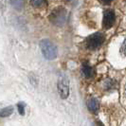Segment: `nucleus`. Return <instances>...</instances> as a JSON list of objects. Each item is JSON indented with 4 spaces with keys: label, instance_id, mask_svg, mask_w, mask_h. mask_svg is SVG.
I'll return each instance as SVG.
<instances>
[{
    "label": "nucleus",
    "instance_id": "f257e3e1",
    "mask_svg": "<svg viewBox=\"0 0 126 126\" xmlns=\"http://www.w3.org/2000/svg\"><path fill=\"white\" fill-rule=\"evenodd\" d=\"M66 16H67L66 10L63 7H58L51 12L48 19L53 25L62 27L66 22Z\"/></svg>",
    "mask_w": 126,
    "mask_h": 126
},
{
    "label": "nucleus",
    "instance_id": "f03ea898",
    "mask_svg": "<svg viewBox=\"0 0 126 126\" xmlns=\"http://www.w3.org/2000/svg\"><path fill=\"white\" fill-rule=\"evenodd\" d=\"M40 48L47 60H53L57 57V47L49 40H42L40 42Z\"/></svg>",
    "mask_w": 126,
    "mask_h": 126
},
{
    "label": "nucleus",
    "instance_id": "7ed1b4c3",
    "mask_svg": "<svg viewBox=\"0 0 126 126\" xmlns=\"http://www.w3.org/2000/svg\"><path fill=\"white\" fill-rule=\"evenodd\" d=\"M104 41V36L101 32H97L94 34H91L90 36L86 38L85 40V45L86 47L90 50H94L96 48H98Z\"/></svg>",
    "mask_w": 126,
    "mask_h": 126
},
{
    "label": "nucleus",
    "instance_id": "20e7f679",
    "mask_svg": "<svg viewBox=\"0 0 126 126\" xmlns=\"http://www.w3.org/2000/svg\"><path fill=\"white\" fill-rule=\"evenodd\" d=\"M58 92L62 99H66L69 94V82L66 77H61L58 82Z\"/></svg>",
    "mask_w": 126,
    "mask_h": 126
},
{
    "label": "nucleus",
    "instance_id": "39448f33",
    "mask_svg": "<svg viewBox=\"0 0 126 126\" xmlns=\"http://www.w3.org/2000/svg\"><path fill=\"white\" fill-rule=\"evenodd\" d=\"M115 22V13L113 10H107L104 12L103 14V20H102V25L104 29H109L113 26Z\"/></svg>",
    "mask_w": 126,
    "mask_h": 126
},
{
    "label": "nucleus",
    "instance_id": "423d86ee",
    "mask_svg": "<svg viewBox=\"0 0 126 126\" xmlns=\"http://www.w3.org/2000/svg\"><path fill=\"white\" fill-rule=\"evenodd\" d=\"M82 72L85 78H91V77H93V75H94V69H93L92 66H90L89 63H86V62L82 63Z\"/></svg>",
    "mask_w": 126,
    "mask_h": 126
},
{
    "label": "nucleus",
    "instance_id": "0eeeda50",
    "mask_svg": "<svg viewBox=\"0 0 126 126\" xmlns=\"http://www.w3.org/2000/svg\"><path fill=\"white\" fill-rule=\"evenodd\" d=\"M99 106H100V103L96 98H91L87 102V107L92 113H97V111L99 110Z\"/></svg>",
    "mask_w": 126,
    "mask_h": 126
},
{
    "label": "nucleus",
    "instance_id": "6e6552de",
    "mask_svg": "<svg viewBox=\"0 0 126 126\" xmlns=\"http://www.w3.org/2000/svg\"><path fill=\"white\" fill-rule=\"evenodd\" d=\"M31 4L34 8H42L46 6L47 0H31Z\"/></svg>",
    "mask_w": 126,
    "mask_h": 126
},
{
    "label": "nucleus",
    "instance_id": "1a4fd4ad",
    "mask_svg": "<svg viewBox=\"0 0 126 126\" xmlns=\"http://www.w3.org/2000/svg\"><path fill=\"white\" fill-rule=\"evenodd\" d=\"M11 3L16 10L20 11L22 8H23V5H24V0H11Z\"/></svg>",
    "mask_w": 126,
    "mask_h": 126
},
{
    "label": "nucleus",
    "instance_id": "9d476101",
    "mask_svg": "<svg viewBox=\"0 0 126 126\" xmlns=\"http://www.w3.org/2000/svg\"><path fill=\"white\" fill-rule=\"evenodd\" d=\"M12 113H13V107L3 108V109L1 110V117H3V118L9 117Z\"/></svg>",
    "mask_w": 126,
    "mask_h": 126
},
{
    "label": "nucleus",
    "instance_id": "9b49d317",
    "mask_svg": "<svg viewBox=\"0 0 126 126\" xmlns=\"http://www.w3.org/2000/svg\"><path fill=\"white\" fill-rule=\"evenodd\" d=\"M104 86L106 89H111L114 87V82L112 80H106L104 82Z\"/></svg>",
    "mask_w": 126,
    "mask_h": 126
},
{
    "label": "nucleus",
    "instance_id": "f8f14e48",
    "mask_svg": "<svg viewBox=\"0 0 126 126\" xmlns=\"http://www.w3.org/2000/svg\"><path fill=\"white\" fill-rule=\"evenodd\" d=\"M17 107H18V111L20 115H24L25 114V105H24V103H22V102L18 103Z\"/></svg>",
    "mask_w": 126,
    "mask_h": 126
},
{
    "label": "nucleus",
    "instance_id": "ddd939ff",
    "mask_svg": "<svg viewBox=\"0 0 126 126\" xmlns=\"http://www.w3.org/2000/svg\"><path fill=\"white\" fill-rule=\"evenodd\" d=\"M120 50L122 52V54L126 57V39L123 41V43L121 45V48H120Z\"/></svg>",
    "mask_w": 126,
    "mask_h": 126
},
{
    "label": "nucleus",
    "instance_id": "4468645a",
    "mask_svg": "<svg viewBox=\"0 0 126 126\" xmlns=\"http://www.w3.org/2000/svg\"><path fill=\"white\" fill-rule=\"evenodd\" d=\"M102 4H110L113 0H100Z\"/></svg>",
    "mask_w": 126,
    "mask_h": 126
},
{
    "label": "nucleus",
    "instance_id": "2eb2a0df",
    "mask_svg": "<svg viewBox=\"0 0 126 126\" xmlns=\"http://www.w3.org/2000/svg\"><path fill=\"white\" fill-rule=\"evenodd\" d=\"M97 126H103V124L101 123V121H97Z\"/></svg>",
    "mask_w": 126,
    "mask_h": 126
},
{
    "label": "nucleus",
    "instance_id": "dca6fc26",
    "mask_svg": "<svg viewBox=\"0 0 126 126\" xmlns=\"http://www.w3.org/2000/svg\"><path fill=\"white\" fill-rule=\"evenodd\" d=\"M69 1H71V0H64V2H66V3H67V2H69Z\"/></svg>",
    "mask_w": 126,
    "mask_h": 126
},
{
    "label": "nucleus",
    "instance_id": "f3484780",
    "mask_svg": "<svg viewBox=\"0 0 126 126\" xmlns=\"http://www.w3.org/2000/svg\"><path fill=\"white\" fill-rule=\"evenodd\" d=\"M125 94H126V86H125Z\"/></svg>",
    "mask_w": 126,
    "mask_h": 126
}]
</instances>
